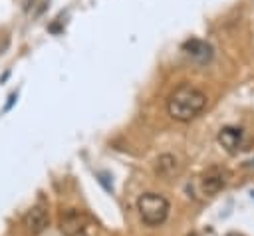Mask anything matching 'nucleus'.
Listing matches in <instances>:
<instances>
[{
  "label": "nucleus",
  "mask_w": 254,
  "mask_h": 236,
  "mask_svg": "<svg viewBox=\"0 0 254 236\" xmlns=\"http://www.w3.org/2000/svg\"><path fill=\"white\" fill-rule=\"evenodd\" d=\"M50 224V214L46 210V206L42 204H36L32 206L26 214H24V226H26V232L32 234V236H38L42 234Z\"/></svg>",
  "instance_id": "obj_6"
},
{
  "label": "nucleus",
  "mask_w": 254,
  "mask_h": 236,
  "mask_svg": "<svg viewBox=\"0 0 254 236\" xmlns=\"http://www.w3.org/2000/svg\"><path fill=\"white\" fill-rule=\"evenodd\" d=\"M218 143H220V147L226 151V153H230V155H236V153H240V151H246V149H250L248 145H250V139L246 137V133H244V129H240V127H232V125H226V127H222L220 131H218Z\"/></svg>",
  "instance_id": "obj_5"
},
{
  "label": "nucleus",
  "mask_w": 254,
  "mask_h": 236,
  "mask_svg": "<svg viewBox=\"0 0 254 236\" xmlns=\"http://www.w3.org/2000/svg\"><path fill=\"white\" fill-rule=\"evenodd\" d=\"M179 169H181V163L173 153H163L155 161V175L161 178H171L173 175L179 173Z\"/></svg>",
  "instance_id": "obj_8"
},
{
  "label": "nucleus",
  "mask_w": 254,
  "mask_h": 236,
  "mask_svg": "<svg viewBox=\"0 0 254 236\" xmlns=\"http://www.w3.org/2000/svg\"><path fill=\"white\" fill-rule=\"evenodd\" d=\"M208 103L206 93L190 83H181L175 87V91L167 99V111L175 121L189 123L194 117H198Z\"/></svg>",
  "instance_id": "obj_1"
},
{
  "label": "nucleus",
  "mask_w": 254,
  "mask_h": 236,
  "mask_svg": "<svg viewBox=\"0 0 254 236\" xmlns=\"http://www.w3.org/2000/svg\"><path fill=\"white\" fill-rule=\"evenodd\" d=\"M181 48H183V52H185L189 58H192V59L198 61V63H206V61H210L212 56H214L212 46H210L208 42L200 40V38H189L187 42H183Z\"/></svg>",
  "instance_id": "obj_7"
},
{
  "label": "nucleus",
  "mask_w": 254,
  "mask_h": 236,
  "mask_svg": "<svg viewBox=\"0 0 254 236\" xmlns=\"http://www.w3.org/2000/svg\"><path fill=\"white\" fill-rule=\"evenodd\" d=\"M137 210L145 226H161L169 216L171 204L159 192H143L137 198Z\"/></svg>",
  "instance_id": "obj_3"
},
{
  "label": "nucleus",
  "mask_w": 254,
  "mask_h": 236,
  "mask_svg": "<svg viewBox=\"0 0 254 236\" xmlns=\"http://www.w3.org/2000/svg\"><path fill=\"white\" fill-rule=\"evenodd\" d=\"M228 178H230V173H228L224 167L212 165V167H208V169L200 175V178H198L200 192L206 194V196H214V194H218V192L228 184Z\"/></svg>",
  "instance_id": "obj_4"
},
{
  "label": "nucleus",
  "mask_w": 254,
  "mask_h": 236,
  "mask_svg": "<svg viewBox=\"0 0 254 236\" xmlns=\"http://www.w3.org/2000/svg\"><path fill=\"white\" fill-rule=\"evenodd\" d=\"M189 236H196V234H189Z\"/></svg>",
  "instance_id": "obj_9"
},
{
  "label": "nucleus",
  "mask_w": 254,
  "mask_h": 236,
  "mask_svg": "<svg viewBox=\"0 0 254 236\" xmlns=\"http://www.w3.org/2000/svg\"><path fill=\"white\" fill-rule=\"evenodd\" d=\"M60 230L64 236H99V222L85 210L65 208L60 214Z\"/></svg>",
  "instance_id": "obj_2"
}]
</instances>
